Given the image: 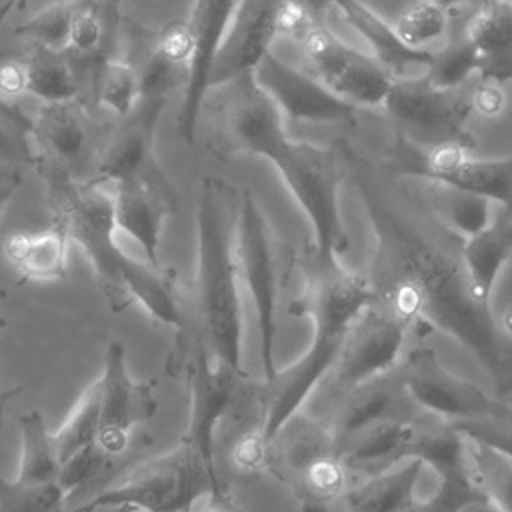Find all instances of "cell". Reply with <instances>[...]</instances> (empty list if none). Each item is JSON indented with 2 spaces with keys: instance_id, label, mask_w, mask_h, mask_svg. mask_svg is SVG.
Instances as JSON below:
<instances>
[{
  "instance_id": "cell-47",
  "label": "cell",
  "mask_w": 512,
  "mask_h": 512,
  "mask_svg": "<svg viewBox=\"0 0 512 512\" xmlns=\"http://www.w3.org/2000/svg\"><path fill=\"white\" fill-rule=\"evenodd\" d=\"M20 184H22V176L14 178V180H8V182H0V216L6 210V206L10 204L14 192L18 190Z\"/></svg>"
},
{
  "instance_id": "cell-40",
  "label": "cell",
  "mask_w": 512,
  "mask_h": 512,
  "mask_svg": "<svg viewBox=\"0 0 512 512\" xmlns=\"http://www.w3.org/2000/svg\"><path fill=\"white\" fill-rule=\"evenodd\" d=\"M140 78V98L144 100H168V94L178 86L186 84L188 68L172 60L158 44L152 54L138 70Z\"/></svg>"
},
{
  "instance_id": "cell-5",
  "label": "cell",
  "mask_w": 512,
  "mask_h": 512,
  "mask_svg": "<svg viewBox=\"0 0 512 512\" xmlns=\"http://www.w3.org/2000/svg\"><path fill=\"white\" fill-rule=\"evenodd\" d=\"M264 462L292 488L302 512H330L348 488V468L328 420L296 412L266 442Z\"/></svg>"
},
{
  "instance_id": "cell-45",
  "label": "cell",
  "mask_w": 512,
  "mask_h": 512,
  "mask_svg": "<svg viewBox=\"0 0 512 512\" xmlns=\"http://www.w3.org/2000/svg\"><path fill=\"white\" fill-rule=\"evenodd\" d=\"M26 94V70L24 62H2L0 64V96L18 98Z\"/></svg>"
},
{
  "instance_id": "cell-24",
  "label": "cell",
  "mask_w": 512,
  "mask_h": 512,
  "mask_svg": "<svg viewBox=\"0 0 512 512\" xmlns=\"http://www.w3.org/2000/svg\"><path fill=\"white\" fill-rule=\"evenodd\" d=\"M462 256L474 296L490 304L494 284L512 258V208L498 206L480 232L464 238Z\"/></svg>"
},
{
  "instance_id": "cell-1",
  "label": "cell",
  "mask_w": 512,
  "mask_h": 512,
  "mask_svg": "<svg viewBox=\"0 0 512 512\" xmlns=\"http://www.w3.org/2000/svg\"><path fill=\"white\" fill-rule=\"evenodd\" d=\"M342 158L374 232L366 274L374 302L414 334L452 336L486 368L498 394L512 392V334L474 296L464 238L436 220L404 178L394 188L352 150H342Z\"/></svg>"
},
{
  "instance_id": "cell-22",
  "label": "cell",
  "mask_w": 512,
  "mask_h": 512,
  "mask_svg": "<svg viewBox=\"0 0 512 512\" xmlns=\"http://www.w3.org/2000/svg\"><path fill=\"white\" fill-rule=\"evenodd\" d=\"M166 102L140 98L120 128L108 138L96 160V182L116 184L158 168L154 164V132Z\"/></svg>"
},
{
  "instance_id": "cell-28",
  "label": "cell",
  "mask_w": 512,
  "mask_h": 512,
  "mask_svg": "<svg viewBox=\"0 0 512 512\" xmlns=\"http://www.w3.org/2000/svg\"><path fill=\"white\" fill-rule=\"evenodd\" d=\"M70 240L54 224L42 232H14L4 240V256L22 280H62Z\"/></svg>"
},
{
  "instance_id": "cell-30",
  "label": "cell",
  "mask_w": 512,
  "mask_h": 512,
  "mask_svg": "<svg viewBox=\"0 0 512 512\" xmlns=\"http://www.w3.org/2000/svg\"><path fill=\"white\" fill-rule=\"evenodd\" d=\"M24 70L26 94L42 102H70L76 96V76L64 50L34 44V50L24 60Z\"/></svg>"
},
{
  "instance_id": "cell-12",
  "label": "cell",
  "mask_w": 512,
  "mask_h": 512,
  "mask_svg": "<svg viewBox=\"0 0 512 512\" xmlns=\"http://www.w3.org/2000/svg\"><path fill=\"white\" fill-rule=\"evenodd\" d=\"M406 334V322L372 300L350 322L336 362L320 384L336 400L358 384L394 370L402 360Z\"/></svg>"
},
{
  "instance_id": "cell-52",
  "label": "cell",
  "mask_w": 512,
  "mask_h": 512,
  "mask_svg": "<svg viewBox=\"0 0 512 512\" xmlns=\"http://www.w3.org/2000/svg\"><path fill=\"white\" fill-rule=\"evenodd\" d=\"M432 2H436V4H440L444 8H448L450 12H454L456 8H460V6L468 4V2H474V0H432Z\"/></svg>"
},
{
  "instance_id": "cell-6",
  "label": "cell",
  "mask_w": 512,
  "mask_h": 512,
  "mask_svg": "<svg viewBox=\"0 0 512 512\" xmlns=\"http://www.w3.org/2000/svg\"><path fill=\"white\" fill-rule=\"evenodd\" d=\"M270 162L276 166L310 222L314 240L308 254L324 264L338 262L350 248L338 204L342 182L340 152L336 148L288 138Z\"/></svg>"
},
{
  "instance_id": "cell-4",
  "label": "cell",
  "mask_w": 512,
  "mask_h": 512,
  "mask_svg": "<svg viewBox=\"0 0 512 512\" xmlns=\"http://www.w3.org/2000/svg\"><path fill=\"white\" fill-rule=\"evenodd\" d=\"M302 274L304 290L290 302V312L310 318L312 340L296 362L276 370L270 380H262L258 434L264 442L300 412L306 398L334 366L350 322L374 300L366 274L344 268L340 260L324 264L306 254Z\"/></svg>"
},
{
  "instance_id": "cell-9",
  "label": "cell",
  "mask_w": 512,
  "mask_h": 512,
  "mask_svg": "<svg viewBox=\"0 0 512 512\" xmlns=\"http://www.w3.org/2000/svg\"><path fill=\"white\" fill-rule=\"evenodd\" d=\"M474 146L464 142L418 146L396 136V150L382 170L396 178L436 180L512 208V156L484 158Z\"/></svg>"
},
{
  "instance_id": "cell-13",
  "label": "cell",
  "mask_w": 512,
  "mask_h": 512,
  "mask_svg": "<svg viewBox=\"0 0 512 512\" xmlns=\"http://www.w3.org/2000/svg\"><path fill=\"white\" fill-rule=\"evenodd\" d=\"M304 68L344 102L382 108L394 76L372 56L342 42L324 24L314 26L300 42Z\"/></svg>"
},
{
  "instance_id": "cell-33",
  "label": "cell",
  "mask_w": 512,
  "mask_h": 512,
  "mask_svg": "<svg viewBox=\"0 0 512 512\" xmlns=\"http://www.w3.org/2000/svg\"><path fill=\"white\" fill-rule=\"evenodd\" d=\"M100 414H102V386L100 378L88 384L72 406L68 418L62 426L52 432L56 454L60 464L74 456L78 450L98 440L100 432Z\"/></svg>"
},
{
  "instance_id": "cell-29",
  "label": "cell",
  "mask_w": 512,
  "mask_h": 512,
  "mask_svg": "<svg viewBox=\"0 0 512 512\" xmlns=\"http://www.w3.org/2000/svg\"><path fill=\"white\" fill-rule=\"evenodd\" d=\"M30 130L56 162L76 160L86 142L84 126L68 102H42Z\"/></svg>"
},
{
  "instance_id": "cell-21",
  "label": "cell",
  "mask_w": 512,
  "mask_h": 512,
  "mask_svg": "<svg viewBox=\"0 0 512 512\" xmlns=\"http://www.w3.org/2000/svg\"><path fill=\"white\" fill-rule=\"evenodd\" d=\"M334 410L328 418L336 446L346 442L356 432L390 418H410L422 412L410 398L398 366L376 378H370L334 400Z\"/></svg>"
},
{
  "instance_id": "cell-11",
  "label": "cell",
  "mask_w": 512,
  "mask_h": 512,
  "mask_svg": "<svg viewBox=\"0 0 512 512\" xmlns=\"http://www.w3.org/2000/svg\"><path fill=\"white\" fill-rule=\"evenodd\" d=\"M398 128V136L418 144L464 142L474 144L468 130L472 108L464 88L432 84L424 74L394 78L382 104Z\"/></svg>"
},
{
  "instance_id": "cell-42",
  "label": "cell",
  "mask_w": 512,
  "mask_h": 512,
  "mask_svg": "<svg viewBox=\"0 0 512 512\" xmlns=\"http://www.w3.org/2000/svg\"><path fill=\"white\" fill-rule=\"evenodd\" d=\"M110 458H114V456L108 454L96 440L60 464L58 484L64 488L66 494H70L72 490H76V488L84 486L86 482H90L92 478L100 476L104 472V468L108 466Z\"/></svg>"
},
{
  "instance_id": "cell-16",
  "label": "cell",
  "mask_w": 512,
  "mask_h": 512,
  "mask_svg": "<svg viewBox=\"0 0 512 512\" xmlns=\"http://www.w3.org/2000/svg\"><path fill=\"white\" fill-rule=\"evenodd\" d=\"M102 386V414L98 444L112 456L124 452L130 430L144 424L156 414V380H134L126 368L124 346L112 340L104 352Z\"/></svg>"
},
{
  "instance_id": "cell-7",
  "label": "cell",
  "mask_w": 512,
  "mask_h": 512,
  "mask_svg": "<svg viewBox=\"0 0 512 512\" xmlns=\"http://www.w3.org/2000/svg\"><path fill=\"white\" fill-rule=\"evenodd\" d=\"M214 468L184 438L170 452L138 464L118 484L78 506L84 512L128 508L132 512H190L212 488H220Z\"/></svg>"
},
{
  "instance_id": "cell-31",
  "label": "cell",
  "mask_w": 512,
  "mask_h": 512,
  "mask_svg": "<svg viewBox=\"0 0 512 512\" xmlns=\"http://www.w3.org/2000/svg\"><path fill=\"white\" fill-rule=\"evenodd\" d=\"M22 434V452L16 480L26 484L58 482L60 460L52 432L46 428L40 410H30L18 418Z\"/></svg>"
},
{
  "instance_id": "cell-46",
  "label": "cell",
  "mask_w": 512,
  "mask_h": 512,
  "mask_svg": "<svg viewBox=\"0 0 512 512\" xmlns=\"http://www.w3.org/2000/svg\"><path fill=\"white\" fill-rule=\"evenodd\" d=\"M190 512H238V506L228 490L212 488L202 494L190 508Z\"/></svg>"
},
{
  "instance_id": "cell-3",
  "label": "cell",
  "mask_w": 512,
  "mask_h": 512,
  "mask_svg": "<svg viewBox=\"0 0 512 512\" xmlns=\"http://www.w3.org/2000/svg\"><path fill=\"white\" fill-rule=\"evenodd\" d=\"M240 194L222 178L200 184L196 206V274L186 296V326L174 334L170 350L202 342L214 360L248 378L242 362V304L234 258Z\"/></svg>"
},
{
  "instance_id": "cell-10",
  "label": "cell",
  "mask_w": 512,
  "mask_h": 512,
  "mask_svg": "<svg viewBox=\"0 0 512 512\" xmlns=\"http://www.w3.org/2000/svg\"><path fill=\"white\" fill-rule=\"evenodd\" d=\"M200 112L216 116V140L228 154H250L272 160L288 142L284 114L270 94L256 82L254 74L210 88Z\"/></svg>"
},
{
  "instance_id": "cell-8",
  "label": "cell",
  "mask_w": 512,
  "mask_h": 512,
  "mask_svg": "<svg viewBox=\"0 0 512 512\" xmlns=\"http://www.w3.org/2000/svg\"><path fill=\"white\" fill-rule=\"evenodd\" d=\"M234 258L238 280L252 298L260 336L262 376L270 380L276 374L274 342L278 332L276 310L286 280V252L274 230L270 228L256 198L246 188L240 192Z\"/></svg>"
},
{
  "instance_id": "cell-51",
  "label": "cell",
  "mask_w": 512,
  "mask_h": 512,
  "mask_svg": "<svg viewBox=\"0 0 512 512\" xmlns=\"http://www.w3.org/2000/svg\"><path fill=\"white\" fill-rule=\"evenodd\" d=\"M14 178H20V172L8 162H0V182H8Z\"/></svg>"
},
{
  "instance_id": "cell-35",
  "label": "cell",
  "mask_w": 512,
  "mask_h": 512,
  "mask_svg": "<svg viewBox=\"0 0 512 512\" xmlns=\"http://www.w3.org/2000/svg\"><path fill=\"white\" fill-rule=\"evenodd\" d=\"M478 72V60L462 32L448 34L442 44L430 50V58L422 74L438 86L462 88V84Z\"/></svg>"
},
{
  "instance_id": "cell-38",
  "label": "cell",
  "mask_w": 512,
  "mask_h": 512,
  "mask_svg": "<svg viewBox=\"0 0 512 512\" xmlns=\"http://www.w3.org/2000/svg\"><path fill=\"white\" fill-rule=\"evenodd\" d=\"M66 496L58 482L26 484L0 474V512H64Z\"/></svg>"
},
{
  "instance_id": "cell-20",
  "label": "cell",
  "mask_w": 512,
  "mask_h": 512,
  "mask_svg": "<svg viewBox=\"0 0 512 512\" xmlns=\"http://www.w3.org/2000/svg\"><path fill=\"white\" fill-rule=\"evenodd\" d=\"M238 0H194L190 20L186 22L194 42V56L184 84V96L178 112V132L192 144L198 134L200 110L208 92V76L218 44L226 32Z\"/></svg>"
},
{
  "instance_id": "cell-25",
  "label": "cell",
  "mask_w": 512,
  "mask_h": 512,
  "mask_svg": "<svg viewBox=\"0 0 512 512\" xmlns=\"http://www.w3.org/2000/svg\"><path fill=\"white\" fill-rule=\"evenodd\" d=\"M424 464L416 458L348 486L330 512H404L416 500V482Z\"/></svg>"
},
{
  "instance_id": "cell-39",
  "label": "cell",
  "mask_w": 512,
  "mask_h": 512,
  "mask_svg": "<svg viewBox=\"0 0 512 512\" xmlns=\"http://www.w3.org/2000/svg\"><path fill=\"white\" fill-rule=\"evenodd\" d=\"M76 8H78V2L74 0L46 6L44 10L34 14L28 22H24L18 30L20 34L32 36L34 44H42V46L66 52Z\"/></svg>"
},
{
  "instance_id": "cell-17",
  "label": "cell",
  "mask_w": 512,
  "mask_h": 512,
  "mask_svg": "<svg viewBox=\"0 0 512 512\" xmlns=\"http://www.w3.org/2000/svg\"><path fill=\"white\" fill-rule=\"evenodd\" d=\"M284 0H238L212 60L208 90L254 72L280 34Z\"/></svg>"
},
{
  "instance_id": "cell-14",
  "label": "cell",
  "mask_w": 512,
  "mask_h": 512,
  "mask_svg": "<svg viewBox=\"0 0 512 512\" xmlns=\"http://www.w3.org/2000/svg\"><path fill=\"white\" fill-rule=\"evenodd\" d=\"M166 372L174 378L184 376L190 390V416L182 438L204 456L210 468L216 470L214 430L232 402L236 380L240 376L230 366L214 360L202 342L170 350Z\"/></svg>"
},
{
  "instance_id": "cell-36",
  "label": "cell",
  "mask_w": 512,
  "mask_h": 512,
  "mask_svg": "<svg viewBox=\"0 0 512 512\" xmlns=\"http://www.w3.org/2000/svg\"><path fill=\"white\" fill-rule=\"evenodd\" d=\"M438 488L426 500H414L404 512H464L472 506H490L470 466L438 476Z\"/></svg>"
},
{
  "instance_id": "cell-54",
  "label": "cell",
  "mask_w": 512,
  "mask_h": 512,
  "mask_svg": "<svg viewBox=\"0 0 512 512\" xmlns=\"http://www.w3.org/2000/svg\"><path fill=\"white\" fill-rule=\"evenodd\" d=\"M88 2H94V4H100V2H108V0H88Z\"/></svg>"
},
{
  "instance_id": "cell-2",
  "label": "cell",
  "mask_w": 512,
  "mask_h": 512,
  "mask_svg": "<svg viewBox=\"0 0 512 512\" xmlns=\"http://www.w3.org/2000/svg\"><path fill=\"white\" fill-rule=\"evenodd\" d=\"M46 180L54 224L82 248L110 310L120 314L140 302L150 316L180 332L186 326V296L176 270L136 260L120 248L112 186L96 180L80 184L56 168Z\"/></svg>"
},
{
  "instance_id": "cell-32",
  "label": "cell",
  "mask_w": 512,
  "mask_h": 512,
  "mask_svg": "<svg viewBox=\"0 0 512 512\" xmlns=\"http://www.w3.org/2000/svg\"><path fill=\"white\" fill-rule=\"evenodd\" d=\"M392 28L406 48L430 52L450 34L452 12L432 0H416L398 12Z\"/></svg>"
},
{
  "instance_id": "cell-41",
  "label": "cell",
  "mask_w": 512,
  "mask_h": 512,
  "mask_svg": "<svg viewBox=\"0 0 512 512\" xmlns=\"http://www.w3.org/2000/svg\"><path fill=\"white\" fill-rule=\"evenodd\" d=\"M452 424L462 436L488 444L494 450L512 458V406H508L506 402H500L486 416Z\"/></svg>"
},
{
  "instance_id": "cell-53",
  "label": "cell",
  "mask_w": 512,
  "mask_h": 512,
  "mask_svg": "<svg viewBox=\"0 0 512 512\" xmlns=\"http://www.w3.org/2000/svg\"><path fill=\"white\" fill-rule=\"evenodd\" d=\"M64 512H84L80 508H74V510H64ZM94 512H132L128 508H100V510H94Z\"/></svg>"
},
{
  "instance_id": "cell-50",
  "label": "cell",
  "mask_w": 512,
  "mask_h": 512,
  "mask_svg": "<svg viewBox=\"0 0 512 512\" xmlns=\"http://www.w3.org/2000/svg\"><path fill=\"white\" fill-rule=\"evenodd\" d=\"M30 0H4L0 6V20L6 18L12 10H24Z\"/></svg>"
},
{
  "instance_id": "cell-23",
  "label": "cell",
  "mask_w": 512,
  "mask_h": 512,
  "mask_svg": "<svg viewBox=\"0 0 512 512\" xmlns=\"http://www.w3.org/2000/svg\"><path fill=\"white\" fill-rule=\"evenodd\" d=\"M462 36L478 60V78L512 82V0H476Z\"/></svg>"
},
{
  "instance_id": "cell-26",
  "label": "cell",
  "mask_w": 512,
  "mask_h": 512,
  "mask_svg": "<svg viewBox=\"0 0 512 512\" xmlns=\"http://www.w3.org/2000/svg\"><path fill=\"white\" fill-rule=\"evenodd\" d=\"M418 200L440 220L446 228L462 238H470L480 232L494 216V202L426 178H404Z\"/></svg>"
},
{
  "instance_id": "cell-27",
  "label": "cell",
  "mask_w": 512,
  "mask_h": 512,
  "mask_svg": "<svg viewBox=\"0 0 512 512\" xmlns=\"http://www.w3.org/2000/svg\"><path fill=\"white\" fill-rule=\"evenodd\" d=\"M344 20L368 42L372 56L394 76H410V68L426 66L430 52H418L406 48L396 36L392 24L384 22L372 8L360 0H332Z\"/></svg>"
},
{
  "instance_id": "cell-19",
  "label": "cell",
  "mask_w": 512,
  "mask_h": 512,
  "mask_svg": "<svg viewBox=\"0 0 512 512\" xmlns=\"http://www.w3.org/2000/svg\"><path fill=\"white\" fill-rule=\"evenodd\" d=\"M110 186L118 230L140 244L148 262L160 264V234L164 222L176 208V198L168 180L160 168H152Z\"/></svg>"
},
{
  "instance_id": "cell-49",
  "label": "cell",
  "mask_w": 512,
  "mask_h": 512,
  "mask_svg": "<svg viewBox=\"0 0 512 512\" xmlns=\"http://www.w3.org/2000/svg\"><path fill=\"white\" fill-rule=\"evenodd\" d=\"M0 154H4V156H16L18 154V146L14 144V138L4 128L2 122H0Z\"/></svg>"
},
{
  "instance_id": "cell-37",
  "label": "cell",
  "mask_w": 512,
  "mask_h": 512,
  "mask_svg": "<svg viewBox=\"0 0 512 512\" xmlns=\"http://www.w3.org/2000/svg\"><path fill=\"white\" fill-rule=\"evenodd\" d=\"M96 98L102 108L126 118L140 100L138 68L124 60H104L96 76Z\"/></svg>"
},
{
  "instance_id": "cell-18",
  "label": "cell",
  "mask_w": 512,
  "mask_h": 512,
  "mask_svg": "<svg viewBox=\"0 0 512 512\" xmlns=\"http://www.w3.org/2000/svg\"><path fill=\"white\" fill-rule=\"evenodd\" d=\"M252 74L288 120L338 122L350 120L358 112L356 106L330 92L306 68L284 62L272 50L260 60Z\"/></svg>"
},
{
  "instance_id": "cell-34",
  "label": "cell",
  "mask_w": 512,
  "mask_h": 512,
  "mask_svg": "<svg viewBox=\"0 0 512 512\" xmlns=\"http://www.w3.org/2000/svg\"><path fill=\"white\" fill-rule=\"evenodd\" d=\"M466 454L490 506L498 512H512V458L472 438H466Z\"/></svg>"
},
{
  "instance_id": "cell-15",
  "label": "cell",
  "mask_w": 512,
  "mask_h": 512,
  "mask_svg": "<svg viewBox=\"0 0 512 512\" xmlns=\"http://www.w3.org/2000/svg\"><path fill=\"white\" fill-rule=\"evenodd\" d=\"M398 372L416 406L448 422L486 416L502 402L478 384L452 374L428 346L410 350L400 360Z\"/></svg>"
},
{
  "instance_id": "cell-44",
  "label": "cell",
  "mask_w": 512,
  "mask_h": 512,
  "mask_svg": "<svg viewBox=\"0 0 512 512\" xmlns=\"http://www.w3.org/2000/svg\"><path fill=\"white\" fill-rule=\"evenodd\" d=\"M466 92L472 114L494 120L508 110V94L500 82L478 78Z\"/></svg>"
},
{
  "instance_id": "cell-48",
  "label": "cell",
  "mask_w": 512,
  "mask_h": 512,
  "mask_svg": "<svg viewBox=\"0 0 512 512\" xmlns=\"http://www.w3.org/2000/svg\"><path fill=\"white\" fill-rule=\"evenodd\" d=\"M6 326H8V320L0 316V330H2V328H6ZM20 392H22V388H20V386H16V388H10V390H0V426H2V420H4V412H6V406H8V402H10L14 396H18Z\"/></svg>"
},
{
  "instance_id": "cell-43",
  "label": "cell",
  "mask_w": 512,
  "mask_h": 512,
  "mask_svg": "<svg viewBox=\"0 0 512 512\" xmlns=\"http://www.w3.org/2000/svg\"><path fill=\"white\" fill-rule=\"evenodd\" d=\"M98 4L82 0L78 2L76 14L72 18V28H70V38H68V48L66 52L74 54H94L104 42V22L98 16Z\"/></svg>"
}]
</instances>
